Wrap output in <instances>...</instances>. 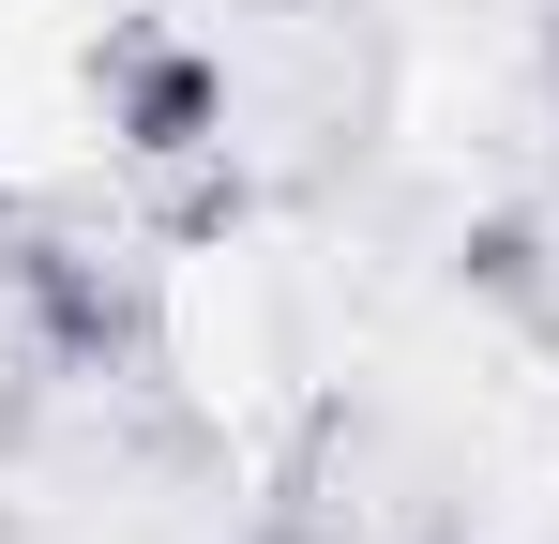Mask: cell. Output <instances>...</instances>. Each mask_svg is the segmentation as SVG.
<instances>
[{
  "mask_svg": "<svg viewBox=\"0 0 559 544\" xmlns=\"http://www.w3.org/2000/svg\"><path fill=\"white\" fill-rule=\"evenodd\" d=\"M136 181H152V243H182V258L258 227V167L242 152H182V167H136Z\"/></svg>",
  "mask_w": 559,
  "mask_h": 544,
  "instance_id": "3",
  "label": "cell"
},
{
  "mask_svg": "<svg viewBox=\"0 0 559 544\" xmlns=\"http://www.w3.org/2000/svg\"><path fill=\"white\" fill-rule=\"evenodd\" d=\"M92 106H106V152L121 167H182V152H227V61L167 31V15H121L92 46Z\"/></svg>",
  "mask_w": 559,
  "mask_h": 544,
  "instance_id": "2",
  "label": "cell"
},
{
  "mask_svg": "<svg viewBox=\"0 0 559 544\" xmlns=\"http://www.w3.org/2000/svg\"><path fill=\"white\" fill-rule=\"evenodd\" d=\"M545 137H559V15H545Z\"/></svg>",
  "mask_w": 559,
  "mask_h": 544,
  "instance_id": "5",
  "label": "cell"
},
{
  "mask_svg": "<svg viewBox=\"0 0 559 544\" xmlns=\"http://www.w3.org/2000/svg\"><path fill=\"white\" fill-rule=\"evenodd\" d=\"M454 287H468V303H514V318H530V303H545V227H530V212H468Z\"/></svg>",
  "mask_w": 559,
  "mask_h": 544,
  "instance_id": "4",
  "label": "cell"
},
{
  "mask_svg": "<svg viewBox=\"0 0 559 544\" xmlns=\"http://www.w3.org/2000/svg\"><path fill=\"white\" fill-rule=\"evenodd\" d=\"M0 303H15V333H31L46 378H152V348H167L152 333V272L76 243V227H31L15 272H0Z\"/></svg>",
  "mask_w": 559,
  "mask_h": 544,
  "instance_id": "1",
  "label": "cell"
}]
</instances>
